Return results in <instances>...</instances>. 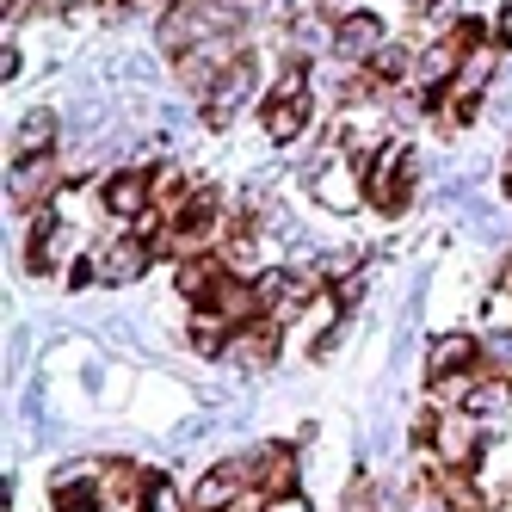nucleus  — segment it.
<instances>
[{
	"label": "nucleus",
	"mask_w": 512,
	"mask_h": 512,
	"mask_svg": "<svg viewBox=\"0 0 512 512\" xmlns=\"http://www.w3.org/2000/svg\"><path fill=\"white\" fill-rule=\"evenodd\" d=\"M408 192H414V155L401 142H383L377 161L364 167V204H377L383 216H401Z\"/></svg>",
	"instance_id": "obj_1"
},
{
	"label": "nucleus",
	"mask_w": 512,
	"mask_h": 512,
	"mask_svg": "<svg viewBox=\"0 0 512 512\" xmlns=\"http://www.w3.org/2000/svg\"><path fill=\"white\" fill-rule=\"evenodd\" d=\"M303 130H309V75H303V68H284V81L266 99V142L290 149Z\"/></svg>",
	"instance_id": "obj_2"
},
{
	"label": "nucleus",
	"mask_w": 512,
	"mask_h": 512,
	"mask_svg": "<svg viewBox=\"0 0 512 512\" xmlns=\"http://www.w3.org/2000/svg\"><path fill=\"white\" fill-rule=\"evenodd\" d=\"M420 438H432L438 457H445L451 469H475V463H482V420L463 414V408L457 414H426Z\"/></svg>",
	"instance_id": "obj_3"
},
{
	"label": "nucleus",
	"mask_w": 512,
	"mask_h": 512,
	"mask_svg": "<svg viewBox=\"0 0 512 512\" xmlns=\"http://www.w3.org/2000/svg\"><path fill=\"white\" fill-rule=\"evenodd\" d=\"M247 494H253V463H247V457H229V463H216V469L198 475L192 506H198V512H235Z\"/></svg>",
	"instance_id": "obj_4"
},
{
	"label": "nucleus",
	"mask_w": 512,
	"mask_h": 512,
	"mask_svg": "<svg viewBox=\"0 0 512 512\" xmlns=\"http://www.w3.org/2000/svg\"><path fill=\"white\" fill-rule=\"evenodd\" d=\"M309 198L321 210H334V216L358 210V198H364V161H327V167H315L309 173Z\"/></svg>",
	"instance_id": "obj_5"
},
{
	"label": "nucleus",
	"mask_w": 512,
	"mask_h": 512,
	"mask_svg": "<svg viewBox=\"0 0 512 512\" xmlns=\"http://www.w3.org/2000/svg\"><path fill=\"white\" fill-rule=\"evenodd\" d=\"M105 210L112 216H130V223H142V216L155 210V173L149 167H112V179H105Z\"/></svg>",
	"instance_id": "obj_6"
},
{
	"label": "nucleus",
	"mask_w": 512,
	"mask_h": 512,
	"mask_svg": "<svg viewBox=\"0 0 512 512\" xmlns=\"http://www.w3.org/2000/svg\"><path fill=\"white\" fill-rule=\"evenodd\" d=\"M253 93V62L247 56H235L223 75L210 81V93H204V124H229L235 112H241V99Z\"/></svg>",
	"instance_id": "obj_7"
},
{
	"label": "nucleus",
	"mask_w": 512,
	"mask_h": 512,
	"mask_svg": "<svg viewBox=\"0 0 512 512\" xmlns=\"http://www.w3.org/2000/svg\"><path fill=\"white\" fill-rule=\"evenodd\" d=\"M142 272H149V241H142V235L105 241V247L93 253V278H105V284H136Z\"/></svg>",
	"instance_id": "obj_8"
},
{
	"label": "nucleus",
	"mask_w": 512,
	"mask_h": 512,
	"mask_svg": "<svg viewBox=\"0 0 512 512\" xmlns=\"http://www.w3.org/2000/svg\"><path fill=\"white\" fill-rule=\"evenodd\" d=\"M247 463H253V494H260V500L297 494V457H290L284 445H266L260 457H247Z\"/></svg>",
	"instance_id": "obj_9"
},
{
	"label": "nucleus",
	"mask_w": 512,
	"mask_h": 512,
	"mask_svg": "<svg viewBox=\"0 0 512 512\" xmlns=\"http://www.w3.org/2000/svg\"><path fill=\"white\" fill-rule=\"evenodd\" d=\"M475 358H482V346H475L469 334H445L432 352H426V377L432 383H451V377H469Z\"/></svg>",
	"instance_id": "obj_10"
},
{
	"label": "nucleus",
	"mask_w": 512,
	"mask_h": 512,
	"mask_svg": "<svg viewBox=\"0 0 512 512\" xmlns=\"http://www.w3.org/2000/svg\"><path fill=\"white\" fill-rule=\"evenodd\" d=\"M334 50H340V62L377 56V50H383V19H377V13H346L340 31H334Z\"/></svg>",
	"instance_id": "obj_11"
},
{
	"label": "nucleus",
	"mask_w": 512,
	"mask_h": 512,
	"mask_svg": "<svg viewBox=\"0 0 512 512\" xmlns=\"http://www.w3.org/2000/svg\"><path fill=\"white\" fill-rule=\"evenodd\" d=\"M56 149V112H25L13 142H7V161H38Z\"/></svg>",
	"instance_id": "obj_12"
},
{
	"label": "nucleus",
	"mask_w": 512,
	"mask_h": 512,
	"mask_svg": "<svg viewBox=\"0 0 512 512\" xmlns=\"http://www.w3.org/2000/svg\"><path fill=\"white\" fill-rule=\"evenodd\" d=\"M56 155H38V161H13V173H7V198L13 204H31L38 192H50L56 186Z\"/></svg>",
	"instance_id": "obj_13"
},
{
	"label": "nucleus",
	"mask_w": 512,
	"mask_h": 512,
	"mask_svg": "<svg viewBox=\"0 0 512 512\" xmlns=\"http://www.w3.org/2000/svg\"><path fill=\"white\" fill-rule=\"evenodd\" d=\"M432 488H438V500H445L451 512H488V494L469 482V469H451L445 463V469L432 475Z\"/></svg>",
	"instance_id": "obj_14"
},
{
	"label": "nucleus",
	"mask_w": 512,
	"mask_h": 512,
	"mask_svg": "<svg viewBox=\"0 0 512 512\" xmlns=\"http://www.w3.org/2000/svg\"><path fill=\"white\" fill-rule=\"evenodd\" d=\"M408 68H414V56L389 44V50H377V56H371V81H383V87H389V81H408Z\"/></svg>",
	"instance_id": "obj_15"
},
{
	"label": "nucleus",
	"mask_w": 512,
	"mask_h": 512,
	"mask_svg": "<svg viewBox=\"0 0 512 512\" xmlns=\"http://www.w3.org/2000/svg\"><path fill=\"white\" fill-rule=\"evenodd\" d=\"M371 494H377V512H408L414 506V488L401 482V475H395V482H377Z\"/></svg>",
	"instance_id": "obj_16"
},
{
	"label": "nucleus",
	"mask_w": 512,
	"mask_h": 512,
	"mask_svg": "<svg viewBox=\"0 0 512 512\" xmlns=\"http://www.w3.org/2000/svg\"><path fill=\"white\" fill-rule=\"evenodd\" d=\"M142 512H186V506H179V488L167 482V475H161V482H149V494H142Z\"/></svg>",
	"instance_id": "obj_17"
},
{
	"label": "nucleus",
	"mask_w": 512,
	"mask_h": 512,
	"mask_svg": "<svg viewBox=\"0 0 512 512\" xmlns=\"http://www.w3.org/2000/svg\"><path fill=\"white\" fill-rule=\"evenodd\" d=\"M494 44H500V50H512V7H500V13H494Z\"/></svg>",
	"instance_id": "obj_18"
},
{
	"label": "nucleus",
	"mask_w": 512,
	"mask_h": 512,
	"mask_svg": "<svg viewBox=\"0 0 512 512\" xmlns=\"http://www.w3.org/2000/svg\"><path fill=\"white\" fill-rule=\"evenodd\" d=\"M0 75H7V87L25 75V62H19V50H13V44H7V56H0Z\"/></svg>",
	"instance_id": "obj_19"
},
{
	"label": "nucleus",
	"mask_w": 512,
	"mask_h": 512,
	"mask_svg": "<svg viewBox=\"0 0 512 512\" xmlns=\"http://www.w3.org/2000/svg\"><path fill=\"white\" fill-rule=\"evenodd\" d=\"M19 7H25V0H7V19H13V13H19Z\"/></svg>",
	"instance_id": "obj_20"
},
{
	"label": "nucleus",
	"mask_w": 512,
	"mask_h": 512,
	"mask_svg": "<svg viewBox=\"0 0 512 512\" xmlns=\"http://www.w3.org/2000/svg\"><path fill=\"white\" fill-rule=\"evenodd\" d=\"M506 198H512V179H506Z\"/></svg>",
	"instance_id": "obj_21"
}]
</instances>
